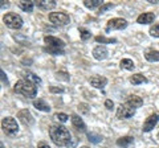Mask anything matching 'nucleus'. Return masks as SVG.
Returning a JSON list of instances; mask_svg holds the SVG:
<instances>
[{"mask_svg":"<svg viewBox=\"0 0 159 148\" xmlns=\"http://www.w3.org/2000/svg\"><path fill=\"white\" fill-rule=\"evenodd\" d=\"M49 136H51L52 141L58 147H69L70 146L72 135L69 130L64 126H56L53 124L49 128Z\"/></svg>","mask_w":159,"mask_h":148,"instance_id":"obj_1","label":"nucleus"},{"mask_svg":"<svg viewBox=\"0 0 159 148\" xmlns=\"http://www.w3.org/2000/svg\"><path fill=\"white\" fill-rule=\"evenodd\" d=\"M13 91L17 94H21L27 98H34L37 94V86L34 83L29 82L28 80H20L16 82L13 87Z\"/></svg>","mask_w":159,"mask_h":148,"instance_id":"obj_2","label":"nucleus"},{"mask_svg":"<svg viewBox=\"0 0 159 148\" xmlns=\"http://www.w3.org/2000/svg\"><path fill=\"white\" fill-rule=\"evenodd\" d=\"M44 41L47 44L45 50L48 53L53 54V56H60V54H64V48H65V42L62 40H60L57 37L53 36H45L44 37Z\"/></svg>","mask_w":159,"mask_h":148,"instance_id":"obj_3","label":"nucleus"},{"mask_svg":"<svg viewBox=\"0 0 159 148\" xmlns=\"http://www.w3.org/2000/svg\"><path fill=\"white\" fill-rule=\"evenodd\" d=\"M2 128H3L4 134L8 135V136H15L19 131V126H17L16 120L11 116H7L2 120Z\"/></svg>","mask_w":159,"mask_h":148,"instance_id":"obj_4","label":"nucleus"},{"mask_svg":"<svg viewBox=\"0 0 159 148\" xmlns=\"http://www.w3.org/2000/svg\"><path fill=\"white\" fill-rule=\"evenodd\" d=\"M3 21L8 28H11V29H19L23 25L21 16H20V15H16V13H7L6 16L3 17Z\"/></svg>","mask_w":159,"mask_h":148,"instance_id":"obj_5","label":"nucleus"},{"mask_svg":"<svg viewBox=\"0 0 159 148\" xmlns=\"http://www.w3.org/2000/svg\"><path fill=\"white\" fill-rule=\"evenodd\" d=\"M49 21L54 25H66L70 23V17L65 12H52L49 15Z\"/></svg>","mask_w":159,"mask_h":148,"instance_id":"obj_6","label":"nucleus"},{"mask_svg":"<svg viewBox=\"0 0 159 148\" xmlns=\"http://www.w3.org/2000/svg\"><path fill=\"white\" fill-rule=\"evenodd\" d=\"M134 114H135V108L129 106L127 103L121 105L117 110V118L118 119H127V118H131Z\"/></svg>","mask_w":159,"mask_h":148,"instance_id":"obj_7","label":"nucleus"},{"mask_svg":"<svg viewBox=\"0 0 159 148\" xmlns=\"http://www.w3.org/2000/svg\"><path fill=\"white\" fill-rule=\"evenodd\" d=\"M126 27H127V21L125 20V19L116 17V19H111V20L107 21L105 31L110 32V31H113V29H125Z\"/></svg>","mask_w":159,"mask_h":148,"instance_id":"obj_8","label":"nucleus"},{"mask_svg":"<svg viewBox=\"0 0 159 148\" xmlns=\"http://www.w3.org/2000/svg\"><path fill=\"white\" fill-rule=\"evenodd\" d=\"M158 120H159V115H158V114H151V115L145 120V123H143V127H142L143 132L151 131L152 128L155 127V124L158 123Z\"/></svg>","mask_w":159,"mask_h":148,"instance_id":"obj_9","label":"nucleus"},{"mask_svg":"<svg viewBox=\"0 0 159 148\" xmlns=\"http://www.w3.org/2000/svg\"><path fill=\"white\" fill-rule=\"evenodd\" d=\"M17 118L20 119V122L23 123V124H25V126H31L33 124V116L31 115V112H29L27 108L25 110H21V111H19V114H17Z\"/></svg>","mask_w":159,"mask_h":148,"instance_id":"obj_10","label":"nucleus"},{"mask_svg":"<svg viewBox=\"0 0 159 148\" xmlns=\"http://www.w3.org/2000/svg\"><path fill=\"white\" fill-rule=\"evenodd\" d=\"M107 54H109L107 49H106V46H103V45H98V46H96L93 49V56L98 61L105 60V58L107 57Z\"/></svg>","mask_w":159,"mask_h":148,"instance_id":"obj_11","label":"nucleus"},{"mask_svg":"<svg viewBox=\"0 0 159 148\" xmlns=\"http://www.w3.org/2000/svg\"><path fill=\"white\" fill-rule=\"evenodd\" d=\"M106 83H107V80L102 76H94L90 78V85L96 89H103L106 86Z\"/></svg>","mask_w":159,"mask_h":148,"instance_id":"obj_12","label":"nucleus"},{"mask_svg":"<svg viewBox=\"0 0 159 148\" xmlns=\"http://www.w3.org/2000/svg\"><path fill=\"white\" fill-rule=\"evenodd\" d=\"M154 19H155V15L152 12H145V13H142L138 16L137 23L138 24H150L154 21Z\"/></svg>","mask_w":159,"mask_h":148,"instance_id":"obj_13","label":"nucleus"},{"mask_svg":"<svg viewBox=\"0 0 159 148\" xmlns=\"http://www.w3.org/2000/svg\"><path fill=\"white\" fill-rule=\"evenodd\" d=\"M126 103L129 106L137 108V107H141L143 105V99L141 97H138V95H129L127 99H126Z\"/></svg>","mask_w":159,"mask_h":148,"instance_id":"obj_14","label":"nucleus"},{"mask_svg":"<svg viewBox=\"0 0 159 148\" xmlns=\"http://www.w3.org/2000/svg\"><path fill=\"white\" fill-rule=\"evenodd\" d=\"M72 123H73V126L76 127L77 131H81V132H85L86 131L85 123H84V120L78 115H72Z\"/></svg>","mask_w":159,"mask_h":148,"instance_id":"obj_15","label":"nucleus"},{"mask_svg":"<svg viewBox=\"0 0 159 148\" xmlns=\"http://www.w3.org/2000/svg\"><path fill=\"white\" fill-rule=\"evenodd\" d=\"M39 8L41 9H45V11H49V9H53L56 7V2L54 0H40V2L34 3Z\"/></svg>","mask_w":159,"mask_h":148,"instance_id":"obj_16","label":"nucleus"},{"mask_svg":"<svg viewBox=\"0 0 159 148\" xmlns=\"http://www.w3.org/2000/svg\"><path fill=\"white\" fill-rule=\"evenodd\" d=\"M134 137L133 136H125V137H119L117 140V146L122 147V148H129V146L133 144Z\"/></svg>","mask_w":159,"mask_h":148,"instance_id":"obj_17","label":"nucleus"},{"mask_svg":"<svg viewBox=\"0 0 159 148\" xmlns=\"http://www.w3.org/2000/svg\"><path fill=\"white\" fill-rule=\"evenodd\" d=\"M33 106L37 108V110L40 111H44V112H49L51 111V107H49L45 101H43V99H36V101H33Z\"/></svg>","mask_w":159,"mask_h":148,"instance_id":"obj_18","label":"nucleus"},{"mask_svg":"<svg viewBox=\"0 0 159 148\" xmlns=\"http://www.w3.org/2000/svg\"><path fill=\"white\" fill-rule=\"evenodd\" d=\"M130 82L133 83V85H141V83H146L147 82V78L143 76V74L137 73V74H134V76H131Z\"/></svg>","mask_w":159,"mask_h":148,"instance_id":"obj_19","label":"nucleus"},{"mask_svg":"<svg viewBox=\"0 0 159 148\" xmlns=\"http://www.w3.org/2000/svg\"><path fill=\"white\" fill-rule=\"evenodd\" d=\"M146 60L150 61V62H158L159 61V50H147L145 54Z\"/></svg>","mask_w":159,"mask_h":148,"instance_id":"obj_20","label":"nucleus"},{"mask_svg":"<svg viewBox=\"0 0 159 148\" xmlns=\"http://www.w3.org/2000/svg\"><path fill=\"white\" fill-rule=\"evenodd\" d=\"M84 4H85V7L90 8V9H93V8H97V7L101 8V7L103 6L102 0H85V2H84Z\"/></svg>","mask_w":159,"mask_h":148,"instance_id":"obj_21","label":"nucleus"},{"mask_svg":"<svg viewBox=\"0 0 159 148\" xmlns=\"http://www.w3.org/2000/svg\"><path fill=\"white\" fill-rule=\"evenodd\" d=\"M33 2H19V7L23 9L24 12H32L33 11Z\"/></svg>","mask_w":159,"mask_h":148,"instance_id":"obj_22","label":"nucleus"},{"mask_svg":"<svg viewBox=\"0 0 159 148\" xmlns=\"http://www.w3.org/2000/svg\"><path fill=\"white\" fill-rule=\"evenodd\" d=\"M24 80H28L29 82H32V83H34V85H40L41 83V80L37 77V76H34L33 73H29V72H27L25 74H24Z\"/></svg>","mask_w":159,"mask_h":148,"instance_id":"obj_23","label":"nucleus"},{"mask_svg":"<svg viewBox=\"0 0 159 148\" xmlns=\"http://www.w3.org/2000/svg\"><path fill=\"white\" fill-rule=\"evenodd\" d=\"M119 66H121L122 69H126V70H133V69L135 67L134 62L131 60H129V58H123V60L121 61V63H119Z\"/></svg>","mask_w":159,"mask_h":148,"instance_id":"obj_24","label":"nucleus"},{"mask_svg":"<svg viewBox=\"0 0 159 148\" xmlns=\"http://www.w3.org/2000/svg\"><path fill=\"white\" fill-rule=\"evenodd\" d=\"M88 139L90 140L92 143H99V141H102V136L101 135H97V134H93V132H89L88 134Z\"/></svg>","mask_w":159,"mask_h":148,"instance_id":"obj_25","label":"nucleus"},{"mask_svg":"<svg viewBox=\"0 0 159 148\" xmlns=\"http://www.w3.org/2000/svg\"><path fill=\"white\" fill-rule=\"evenodd\" d=\"M80 36H81V38L84 41L89 40V38L92 37V33L88 31V29H84V28H80Z\"/></svg>","mask_w":159,"mask_h":148,"instance_id":"obj_26","label":"nucleus"},{"mask_svg":"<svg viewBox=\"0 0 159 148\" xmlns=\"http://www.w3.org/2000/svg\"><path fill=\"white\" fill-rule=\"evenodd\" d=\"M96 41L97 42H101V44H111V42H116L117 40L116 38H106L103 36H97L96 37Z\"/></svg>","mask_w":159,"mask_h":148,"instance_id":"obj_27","label":"nucleus"},{"mask_svg":"<svg viewBox=\"0 0 159 148\" xmlns=\"http://www.w3.org/2000/svg\"><path fill=\"white\" fill-rule=\"evenodd\" d=\"M56 78L57 80H62V81H69V74L65 73V72H57Z\"/></svg>","mask_w":159,"mask_h":148,"instance_id":"obj_28","label":"nucleus"},{"mask_svg":"<svg viewBox=\"0 0 159 148\" xmlns=\"http://www.w3.org/2000/svg\"><path fill=\"white\" fill-rule=\"evenodd\" d=\"M150 34L152 37H159V24H155L150 28Z\"/></svg>","mask_w":159,"mask_h":148,"instance_id":"obj_29","label":"nucleus"},{"mask_svg":"<svg viewBox=\"0 0 159 148\" xmlns=\"http://www.w3.org/2000/svg\"><path fill=\"white\" fill-rule=\"evenodd\" d=\"M54 118H56L57 120H60V122H62V123H65L66 120H68V115L66 114H64V112H58V114H56L54 115Z\"/></svg>","mask_w":159,"mask_h":148,"instance_id":"obj_30","label":"nucleus"},{"mask_svg":"<svg viewBox=\"0 0 159 148\" xmlns=\"http://www.w3.org/2000/svg\"><path fill=\"white\" fill-rule=\"evenodd\" d=\"M110 8H113V4L111 3H107V4H103V6L99 8V11H98V13L99 15H102V13H105L107 9H110Z\"/></svg>","mask_w":159,"mask_h":148,"instance_id":"obj_31","label":"nucleus"},{"mask_svg":"<svg viewBox=\"0 0 159 148\" xmlns=\"http://www.w3.org/2000/svg\"><path fill=\"white\" fill-rule=\"evenodd\" d=\"M78 108L84 112V114H88V112H89V107H88V105H85V103H80Z\"/></svg>","mask_w":159,"mask_h":148,"instance_id":"obj_32","label":"nucleus"},{"mask_svg":"<svg viewBox=\"0 0 159 148\" xmlns=\"http://www.w3.org/2000/svg\"><path fill=\"white\" fill-rule=\"evenodd\" d=\"M113 106H114L113 101H110V99H106V101H105V107L107 108V110H111Z\"/></svg>","mask_w":159,"mask_h":148,"instance_id":"obj_33","label":"nucleus"},{"mask_svg":"<svg viewBox=\"0 0 159 148\" xmlns=\"http://www.w3.org/2000/svg\"><path fill=\"white\" fill-rule=\"evenodd\" d=\"M51 91H52V93H64V89H62V87H54V86H51Z\"/></svg>","mask_w":159,"mask_h":148,"instance_id":"obj_34","label":"nucleus"},{"mask_svg":"<svg viewBox=\"0 0 159 148\" xmlns=\"http://www.w3.org/2000/svg\"><path fill=\"white\" fill-rule=\"evenodd\" d=\"M2 82H3V85H8V80L6 77V73H4L3 70H2Z\"/></svg>","mask_w":159,"mask_h":148,"instance_id":"obj_35","label":"nucleus"},{"mask_svg":"<svg viewBox=\"0 0 159 148\" xmlns=\"http://www.w3.org/2000/svg\"><path fill=\"white\" fill-rule=\"evenodd\" d=\"M37 148H51V147H49L48 144H45V143H40Z\"/></svg>","mask_w":159,"mask_h":148,"instance_id":"obj_36","label":"nucleus"},{"mask_svg":"<svg viewBox=\"0 0 159 148\" xmlns=\"http://www.w3.org/2000/svg\"><path fill=\"white\" fill-rule=\"evenodd\" d=\"M9 6V3H7V2H2V9H4V8H7Z\"/></svg>","mask_w":159,"mask_h":148,"instance_id":"obj_37","label":"nucleus"},{"mask_svg":"<svg viewBox=\"0 0 159 148\" xmlns=\"http://www.w3.org/2000/svg\"><path fill=\"white\" fill-rule=\"evenodd\" d=\"M148 2H150V3H152V4H157V3L159 2V0H148Z\"/></svg>","mask_w":159,"mask_h":148,"instance_id":"obj_38","label":"nucleus"},{"mask_svg":"<svg viewBox=\"0 0 159 148\" xmlns=\"http://www.w3.org/2000/svg\"><path fill=\"white\" fill-rule=\"evenodd\" d=\"M2 148H4V144H3V143H2Z\"/></svg>","mask_w":159,"mask_h":148,"instance_id":"obj_39","label":"nucleus"},{"mask_svg":"<svg viewBox=\"0 0 159 148\" xmlns=\"http://www.w3.org/2000/svg\"><path fill=\"white\" fill-rule=\"evenodd\" d=\"M81 148H89V147H81Z\"/></svg>","mask_w":159,"mask_h":148,"instance_id":"obj_40","label":"nucleus"}]
</instances>
